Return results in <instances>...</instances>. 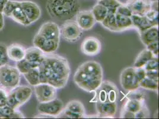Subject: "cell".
Instances as JSON below:
<instances>
[{
    "label": "cell",
    "mask_w": 159,
    "mask_h": 119,
    "mask_svg": "<svg viewBox=\"0 0 159 119\" xmlns=\"http://www.w3.org/2000/svg\"><path fill=\"white\" fill-rule=\"evenodd\" d=\"M39 69L40 83H48L57 89L66 86L70 75V67L64 57L57 54H45Z\"/></svg>",
    "instance_id": "1"
},
{
    "label": "cell",
    "mask_w": 159,
    "mask_h": 119,
    "mask_svg": "<svg viewBox=\"0 0 159 119\" xmlns=\"http://www.w3.org/2000/svg\"><path fill=\"white\" fill-rule=\"evenodd\" d=\"M103 77L102 67L99 63L89 61L80 66L74 75V83L82 90L92 93L99 88Z\"/></svg>",
    "instance_id": "2"
},
{
    "label": "cell",
    "mask_w": 159,
    "mask_h": 119,
    "mask_svg": "<svg viewBox=\"0 0 159 119\" xmlns=\"http://www.w3.org/2000/svg\"><path fill=\"white\" fill-rule=\"evenodd\" d=\"M80 9L79 0H47V12L52 17L58 20L71 19Z\"/></svg>",
    "instance_id": "3"
},
{
    "label": "cell",
    "mask_w": 159,
    "mask_h": 119,
    "mask_svg": "<svg viewBox=\"0 0 159 119\" xmlns=\"http://www.w3.org/2000/svg\"><path fill=\"white\" fill-rule=\"evenodd\" d=\"M32 93V89L29 86H16L8 93L7 106L17 110L30 99Z\"/></svg>",
    "instance_id": "4"
},
{
    "label": "cell",
    "mask_w": 159,
    "mask_h": 119,
    "mask_svg": "<svg viewBox=\"0 0 159 119\" xmlns=\"http://www.w3.org/2000/svg\"><path fill=\"white\" fill-rule=\"evenodd\" d=\"M20 81V73L16 67L7 64L0 67V85L5 89H12L18 86Z\"/></svg>",
    "instance_id": "5"
},
{
    "label": "cell",
    "mask_w": 159,
    "mask_h": 119,
    "mask_svg": "<svg viewBox=\"0 0 159 119\" xmlns=\"http://www.w3.org/2000/svg\"><path fill=\"white\" fill-rule=\"evenodd\" d=\"M120 82L122 87L127 91H133L139 88V82L137 76L135 68L126 67L122 70L120 76Z\"/></svg>",
    "instance_id": "6"
},
{
    "label": "cell",
    "mask_w": 159,
    "mask_h": 119,
    "mask_svg": "<svg viewBox=\"0 0 159 119\" xmlns=\"http://www.w3.org/2000/svg\"><path fill=\"white\" fill-rule=\"evenodd\" d=\"M61 34L62 38L69 42H75L80 40L83 32L76 21L67 20L62 25Z\"/></svg>",
    "instance_id": "7"
},
{
    "label": "cell",
    "mask_w": 159,
    "mask_h": 119,
    "mask_svg": "<svg viewBox=\"0 0 159 119\" xmlns=\"http://www.w3.org/2000/svg\"><path fill=\"white\" fill-rule=\"evenodd\" d=\"M64 109L63 102L59 99L55 98L51 101L39 103L38 107V111L40 114L50 117H58Z\"/></svg>",
    "instance_id": "8"
},
{
    "label": "cell",
    "mask_w": 159,
    "mask_h": 119,
    "mask_svg": "<svg viewBox=\"0 0 159 119\" xmlns=\"http://www.w3.org/2000/svg\"><path fill=\"white\" fill-rule=\"evenodd\" d=\"M34 87V93L39 103L47 102L57 98V88L48 83H40Z\"/></svg>",
    "instance_id": "9"
},
{
    "label": "cell",
    "mask_w": 159,
    "mask_h": 119,
    "mask_svg": "<svg viewBox=\"0 0 159 119\" xmlns=\"http://www.w3.org/2000/svg\"><path fill=\"white\" fill-rule=\"evenodd\" d=\"M34 46L39 48L45 54H52L59 47L60 42L54 40H48L37 33L33 39Z\"/></svg>",
    "instance_id": "10"
},
{
    "label": "cell",
    "mask_w": 159,
    "mask_h": 119,
    "mask_svg": "<svg viewBox=\"0 0 159 119\" xmlns=\"http://www.w3.org/2000/svg\"><path fill=\"white\" fill-rule=\"evenodd\" d=\"M20 3L27 19L30 24L39 19L41 10L37 4L30 1H20Z\"/></svg>",
    "instance_id": "11"
},
{
    "label": "cell",
    "mask_w": 159,
    "mask_h": 119,
    "mask_svg": "<svg viewBox=\"0 0 159 119\" xmlns=\"http://www.w3.org/2000/svg\"><path fill=\"white\" fill-rule=\"evenodd\" d=\"M38 33L48 40L60 42L61 31L60 27L54 22H46L40 27Z\"/></svg>",
    "instance_id": "12"
},
{
    "label": "cell",
    "mask_w": 159,
    "mask_h": 119,
    "mask_svg": "<svg viewBox=\"0 0 159 119\" xmlns=\"http://www.w3.org/2000/svg\"><path fill=\"white\" fill-rule=\"evenodd\" d=\"M152 0H128L126 6L133 14L144 16L151 9Z\"/></svg>",
    "instance_id": "13"
},
{
    "label": "cell",
    "mask_w": 159,
    "mask_h": 119,
    "mask_svg": "<svg viewBox=\"0 0 159 119\" xmlns=\"http://www.w3.org/2000/svg\"><path fill=\"white\" fill-rule=\"evenodd\" d=\"M76 22L82 30L87 31L93 28L96 20L91 10H84L76 15Z\"/></svg>",
    "instance_id": "14"
},
{
    "label": "cell",
    "mask_w": 159,
    "mask_h": 119,
    "mask_svg": "<svg viewBox=\"0 0 159 119\" xmlns=\"http://www.w3.org/2000/svg\"><path fill=\"white\" fill-rule=\"evenodd\" d=\"M81 48L82 52L86 55L93 56L100 51L101 43L96 38L89 37L83 40Z\"/></svg>",
    "instance_id": "15"
},
{
    "label": "cell",
    "mask_w": 159,
    "mask_h": 119,
    "mask_svg": "<svg viewBox=\"0 0 159 119\" xmlns=\"http://www.w3.org/2000/svg\"><path fill=\"white\" fill-rule=\"evenodd\" d=\"M96 110L100 117H113L117 112V104L115 102H100L96 101Z\"/></svg>",
    "instance_id": "16"
},
{
    "label": "cell",
    "mask_w": 159,
    "mask_h": 119,
    "mask_svg": "<svg viewBox=\"0 0 159 119\" xmlns=\"http://www.w3.org/2000/svg\"><path fill=\"white\" fill-rule=\"evenodd\" d=\"M45 54L40 51L39 48L34 46L26 50L25 59L33 64L40 66L44 59Z\"/></svg>",
    "instance_id": "17"
},
{
    "label": "cell",
    "mask_w": 159,
    "mask_h": 119,
    "mask_svg": "<svg viewBox=\"0 0 159 119\" xmlns=\"http://www.w3.org/2000/svg\"><path fill=\"white\" fill-rule=\"evenodd\" d=\"M141 42L146 46L156 40H159V27L152 26L146 31L139 32Z\"/></svg>",
    "instance_id": "18"
},
{
    "label": "cell",
    "mask_w": 159,
    "mask_h": 119,
    "mask_svg": "<svg viewBox=\"0 0 159 119\" xmlns=\"http://www.w3.org/2000/svg\"><path fill=\"white\" fill-rule=\"evenodd\" d=\"M26 50L19 44H13L7 47L8 59L14 61H19L25 58Z\"/></svg>",
    "instance_id": "19"
},
{
    "label": "cell",
    "mask_w": 159,
    "mask_h": 119,
    "mask_svg": "<svg viewBox=\"0 0 159 119\" xmlns=\"http://www.w3.org/2000/svg\"><path fill=\"white\" fill-rule=\"evenodd\" d=\"M100 87L103 88L106 93L107 96V102H115L118 98L119 92L116 85L109 81L102 82Z\"/></svg>",
    "instance_id": "20"
},
{
    "label": "cell",
    "mask_w": 159,
    "mask_h": 119,
    "mask_svg": "<svg viewBox=\"0 0 159 119\" xmlns=\"http://www.w3.org/2000/svg\"><path fill=\"white\" fill-rule=\"evenodd\" d=\"M133 26L137 27L139 32H143L147 29L152 27V23L147 19L145 16H140L137 14H132L131 16Z\"/></svg>",
    "instance_id": "21"
},
{
    "label": "cell",
    "mask_w": 159,
    "mask_h": 119,
    "mask_svg": "<svg viewBox=\"0 0 159 119\" xmlns=\"http://www.w3.org/2000/svg\"><path fill=\"white\" fill-rule=\"evenodd\" d=\"M156 57L150 50L148 49H145L141 51L134 63V67L140 68L144 67L146 63L152 58Z\"/></svg>",
    "instance_id": "22"
},
{
    "label": "cell",
    "mask_w": 159,
    "mask_h": 119,
    "mask_svg": "<svg viewBox=\"0 0 159 119\" xmlns=\"http://www.w3.org/2000/svg\"><path fill=\"white\" fill-rule=\"evenodd\" d=\"M22 113L11 108L9 106L0 107V119H13V118H24Z\"/></svg>",
    "instance_id": "23"
},
{
    "label": "cell",
    "mask_w": 159,
    "mask_h": 119,
    "mask_svg": "<svg viewBox=\"0 0 159 119\" xmlns=\"http://www.w3.org/2000/svg\"><path fill=\"white\" fill-rule=\"evenodd\" d=\"M10 17L13 19L15 21L23 26H29V25H30V22L27 19L26 17L20 6V1H19L17 6L12 12Z\"/></svg>",
    "instance_id": "24"
},
{
    "label": "cell",
    "mask_w": 159,
    "mask_h": 119,
    "mask_svg": "<svg viewBox=\"0 0 159 119\" xmlns=\"http://www.w3.org/2000/svg\"><path fill=\"white\" fill-rule=\"evenodd\" d=\"M115 18L119 31H122L133 27L131 17H127L116 12Z\"/></svg>",
    "instance_id": "25"
},
{
    "label": "cell",
    "mask_w": 159,
    "mask_h": 119,
    "mask_svg": "<svg viewBox=\"0 0 159 119\" xmlns=\"http://www.w3.org/2000/svg\"><path fill=\"white\" fill-rule=\"evenodd\" d=\"M96 21L102 23L106 18L108 13V10L106 7L99 2L96 4L91 10Z\"/></svg>",
    "instance_id": "26"
},
{
    "label": "cell",
    "mask_w": 159,
    "mask_h": 119,
    "mask_svg": "<svg viewBox=\"0 0 159 119\" xmlns=\"http://www.w3.org/2000/svg\"><path fill=\"white\" fill-rule=\"evenodd\" d=\"M25 78L31 86H35L40 83L39 67L32 69L27 73L23 74Z\"/></svg>",
    "instance_id": "27"
},
{
    "label": "cell",
    "mask_w": 159,
    "mask_h": 119,
    "mask_svg": "<svg viewBox=\"0 0 159 119\" xmlns=\"http://www.w3.org/2000/svg\"><path fill=\"white\" fill-rule=\"evenodd\" d=\"M64 109L85 117L86 111L84 107L79 101L73 100L70 101L64 107Z\"/></svg>",
    "instance_id": "28"
},
{
    "label": "cell",
    "mask_w": 159,
    "mask_h": 119,
    "mask_svg": "<svg viewBox=\"0 0 159 119\" xmlns=\"http://www.w3.org/2000/svg\"><path fill=\"white\" fill-rule=\"evenodd\" d=\"M115 13L113 12H108L106 18L101 23L102 25L108 30L112 32H119L117 26Z\"/></svg>",
    "instance_id": "29"
},
{
    "label": "cell",
    "mask_w": 159,
    "mask_h": 119,
    "mask_svg": "<svg viewBox=\"0 0 159 119\" xmlns=\"http://www.w3.org/2000/svg\"><path fill=\"white\" fill-rule=\"evenodd\" d=\"M144 101H141L136 99H128L124 106L123 109L136 114L142 108L144 104Z\"/></svg>",
    "instance_id": "30"
},
{
    "label": "cell",
    "mask_w": 159,
    "mask_h": 119,
    "mask_svg": "<svg viewBox=\"0 0 159 119\" xmlns=\"http://www.w3.org/2000/svg\"><path fill=\"white\" fill-rule=\"evenodd\" d=\"M39 67V66L30 63L25 59L21 60L19 61H17L16 64V68L17 69L19 72L23 74L25 73H27L33 68Z\"/></svg>",
    "instance_id": "31"
},
{
    "label": "cell",
    "mask_w": 159,
    "mask_h": 119,
    "mask_svg": "<svg viewBox=\"0 0 159 119\" xmlns=\"http://www.w3.org/2000/svg\"><path fill=\"white\" fill-rule=\"evenodd\" d=\"M139 87L150 91H157L159 89V83L154 81L147 77L139 82Z\"/></svg>",
    "instance_id": "32"
},
{
    "label": "cell",
    "mask_w": 159,
    "mask_h": 119,
    "mask_svg": "<svg viewBox=\"0 0 159 119\" xmlns=\"http://www.w3.org/2000/svg\"><path fill=\"white\" fill-rule=\"evenodd\" d=\"M99 2L107 8L108 12L116 13V10L122 3L118 0H101Z\"/></svg>",
    "instance_id": "33"
},
{
    "label": "cell",
    "mask_w": 159,
    "mask_h": 119,
    "mask_svg": "<svg viewBox=\"0 0 159 119\" xmlns=\"http://www.w3.org/2000/svg\"><path fill=\"white\" fill-rule=\"evenodd\" d=\"M19 3V1H12V0H8L7 2L6 3L3 11L2 14L3 15H5L6 16L10 17V16L13 12L15 8L17 6Z\"/></svg>",
    "instance_id": "34"
},
{
    "label": "cell",
    "mask_w": 159,
    "mask_h": 119,
    "mask_svg": "<svg viewBox=\"0 0 159 119\" xmlns=\"http://www.w3.org/2000/svg\"><path fill=\"white\" fill-rule=\"evenodd\" d=\"M144 16L152 23V26H159V12L150 9Z\"/></svg>",
    "instance_id": "35"
},
{
    "label": "cell",
    "mask_w": 159,
    "mask_h": 119,
    "mask_svg": "<svg viewBox=\"0 0 159 119\" xmlns=\"http://www.w3.org/2000/svg\"><path fill=\"white\" fill-rule=\"evenodd\" d=\"M146 71L159 70V59L158 57H154L149 60L144 67Z\"/></svg>",
    "instance_id": "36"
},
{
    "label": "cell",
    "mask_w": 159,
    "mask_h": 119,
    "mask_svg": "<svg viewBox=\"0 0 159 119\" xmlns=\"http://www.w3.org/2000/svg\"><path fill=\"white\" fill-rule=\"evenodd\" d=\"M8 61L7 47L2 43H0V63L1 65L6 64Z\"/></svg>",
    "instance_id": "37"
},
{
    "label": "cell",
    "mask_w": 159,
    "mask_h": 119,
    "mask_svg": "<svg viewBox=\"0 0 159 119\" xmlns=\"http://www.w3.org/2000/svg\"><path fill=\"white\" fill-rule=\"evenodd\" d=\"M137 90L138 89L133 91H130V93H128L127 96L128 99H136L141 101H144L146 95L141 91H137Z\"/></svg>",
    "instance_id": "38"
},
{
    "label": "cell",
    "mask_w": 159,
    "mask_h": 119,
    "mask_svg": "<svg viewBox=\"0 0 159 119\" xmlns=\"http://www.w3.org/2000/svg\"><path fill=\"white\" fill-rule=\"evenodd\" d=\"M96 91L97 101H99L100 102H107V93L103 88H102L100 86Z\"/></svg>",
    "instance_id": "39"
},
{
    "label": "cell",
    "mask_w": 159,
    "mask_h": 119,
    "mask_svg": "<svg viewBox=\"0 0 159 119\" xmlns=\"http://www.w3.org/2000/svg\"><path fill=\"white\" fill-rule=\"evenodd\" d=\"M116 13L127 17H131L133 14L132 12H131V10H129V8L128 7L126 4H124L122 3L117 8Z\"/></svg>",
    "instance_id": "40"
},
{
    "label": "cell",
    "mask_w": 159,
    "mask_h": 119,
    "mask_svg": "<svg viewBox=\"0 0 159 119\" xmlns=\"http://www.w3.org/2000/svg\"><path fill=\"white\" fill-rule=\"evenodd\" d=\"M147 49L150 50L156 56L159 55V40L154 41L147 45Z\"/></svg>",
    "instance_id": "41"
},
{
    "label": "cell",
    "mask_w": 159,
    "mask_h": 119,
    "mask_svg": "<svg viewBox=\"0 0 159 119\" xmlns=\"http://www.w3.org/2000/svg\"><path fill=\"white\" fill-rule=\"evenodd\" d=\"M8 93L4 88H0V107L7 105Z\"/></svg>",
    "instance_id": "42"
},
{
    "label": "cell",
    "mask_w": 159,
    "mask_h": 119,
    "mask_svg": "<svg viewBox=\"0 0 159 119\" xmlns=\"http://www.w3.org/2000/svg\"><path fill=\"white\" fill-rule=\"evenodd\" d=\"M149 116V112L146 105L144 104L142 108L135 114V118H147Z\"/></svg>",
    "instance_id": "43"
},
{
    "label": "cell",
    "mask_w": 159,
    "mask_h": 119,
    "mask_svg": "<svg viewBox=\"0 0 159 119\" xmlns=\"http://www.w3.org/2000/svg\"><path fill=\"white\" fill-rule=\"evenodd\" d=\"M146 77L159 83V70L146 71Z\"/></svg>",
    "instance_id": "44"
},
{
    "label": "cell",
    "mask_w": 159,
    "mask_h": 119,
    "mask_svg": "<svg viewBox=\"0 0 159 119\" xmlns=\"http://www.w3.org/2000/svg\"><path fill=\"white\" fill-rule=\"evenodd\" d=\"M135 71L137 76L138 78V79L139 82L144 79L146 77V70L144 67H140V68H135Z\"/></svg>",
    "instance_id": "45"
},
{
    "label": "cell",
    "mask_w": 159,
    "mask_h": 119,
    "mask_svg": "<svg viewBox=\"0 0 159 119\" xmlns=\"http://www.w3.org/2000/svg\"><path fill=\"white\" fill-rule=\"evenodd\" d=\"M120 118L134 119V118H135V114L134 112H131L128 110H125V109H122L121 114H120Z\"/></svg>",
    "instance_id": "46"
},
{
    "label": "cell",
    "mask_w": 159,
    "mask_h": 119,
    "mask_svg": "<svg viewBox=\"0 0 159 119\" xmlns=\"http://www.w3.org/2000/svg\"><path fill=\"white\" fill-rule=\"evenodd\" d=\"M158 2H159L158 1H152V6H151V9L154 10V11L159 12V3Z\"/></svg>",
    "instance_id": "47"
},
{
    "label": "cell",
    "mask_w": 159,
    "mask_h": 119,
    "mask_svg": "<svg viewBox=\"0 0 159 119\" xmlns=\"http://www.w3.org/2000/svg\"><path fill=\"white\" fill-rule=\"evenodd\" d=\"M4 26V19L3 14L0 13V31L2 30Z\"/></svg>",
    "instance_id": "48"
},
{
    "label": "cell",
    "mask_w": 159,
    "mask_h": 119,
    "mask_svg": "<svg viewBox=\"0 0 159 119\" xmlns=\"http://www.w3.org/2000/svg\"><path fill=\"white\" fill-rule=\"evenodd\" d=\"M6 3V2L0 1V13H2V11H3V9H4V7Z\"/></svg>",
    "instance_id": "49"
},
{
    "label": "cell",
    "mask_w": 159,
    "mask_h": 119,
    "mask_svg": "<svg viewBox=\"0 0 159 119\" xmlns=\"http://www.w3.org/2000/svg\"><path fill=\"white\" fill-rule=\"evenodd\" d=\"M1 66H2V65H1V64L0 63V67Z\"/></svg>",
    "instance_id": "50"
},
{
    "label": "cell",
    "mask_w": 159,
    "mask_h": 119,
    "mask_svg": "<svg viewBox=\"0 0 159 119\" xmlns=\"http://www.w3.org/2000/svg\"><path fill=\"white\" fill-rule=\"evenodd\" d=\"M98 1H101V0H98Z\"/></svg>",
    "instance_id": "51"
}]
</instances>
